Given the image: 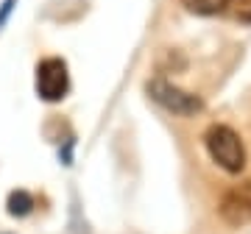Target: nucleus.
Returning <instances> with one entry per match:
<instances>
[{
    "instance_id": "7ed1b4c3",
    "label": "nucleus",
    "mask_w": 251,
    "mask_h": 234,
    "mask_svg": "<svg viewBox=\"0 0 251 234\" xmlns=\"http://www.w3.org/2000/svg\"><path fill=\"white\" fill-rule=\"evenodd\" d=\"M70 90V72L64 59H42L36 64V95L48 103H59Z\"/></svg>"
},
{
    "instance_id": "39448f33",
    "label": "nucleus",
    "mask_w": 251,
    "mask_h": 234,
    "mask_svg": "<svg viewBox=\"0 0 251 234\" xmlns=\"http://www.w3.org/2000/svg\"><path fill=\"white\" fill-rule=\"evenodd\" d=\"M34 195L28 192V189H14L9 195V201H6V209H9L11 217H25L34 212Z\"/></svg>"
},
{
    "instance_id": "20e7f679",
    "label": "nucleus",
    "mask_w": 251,
    "mask_h": 234,
    "mask_svg": "<svg viewBox=\"0 0 251 234\" xmlns=\"http://www.w3.org/2000/svg\"><path fill=\"white\" fill-rule=\"evenodd\" d=\"M221 217H224V223L234 226V229L251 223V195L249 192H240V189L224 195V201H221Z\"/></svg>"
},
{
    "instance_id": "0eeeda50",
    "label": "nucleus",
    "mask_w": 251,
    "mask_h": 234,
    "mask_svg": "<svg viewBox=\"0 0 251 234\" xmlns=\"http://www.w3.org/2000/svg\"><path fill=\"white\" fill-rule=\"evenodd\" d=\"M240 23H251V0H237V9H234Z\"/></svg>"
},
{
    "instance_id": "f257e3e1",
    "label": "nucleus",
    "mask_w": 251,
    "mask_h": 234,
    "mask_svg": "<svg viewBox=\"0 0 251 234\" xmlns=\"http://www.w3.org/2000/svg\"><path fill=\"white\" fill-rule=\"evenodd\" d=\"M204 145L212 162H218L226 173H240L246 167V148H243L240 134L229 126H209L204 134Z\"/></svg>"
},
{
    "instance_id": "423d86ee",
    "label": "nucleus",
    "mask_w": 251,
    "mask_h": 234,
    "mask_svg": "<svg viewBox=\"0 0 251 234\" xmlns=\"http://www.w3.org/2000/svg\"><path fill=\"white\" fill-rule=\"evenodd\" d=\"M184 9L193 11V14H201V17H212V14H221L232 6V0H181Z\"/></svg>"
},
{
    "instance_id": "6e6552de",
    "label": "nucleus",
    "mask_w": 251,
    "mask_h": 234,
    "mask_svg": "<svg viewBox=\"0 0 251 234\" xmlns=\"http://www.w3.org/2000/svg\"><path fill=\"white\" fill-rule=\"evenodd\" d=\"M14 3H17V0H3V3H0V28L6 25V20H9L11 9H14Z\"/></svg>"
},
{
    "instance_id": "f03ea898",
    "label": "nucleus",
    "mask_w": 251,
    "mask_h": 234,
    "mask_svg": "<svg viewBox=\"0 0 251 234\" xmlns=\"http://www.w3.org/2000/svg\"><path fill=\"white\" fill-rule=\"evenodd\" d=\"M145 92L151 95L153 103H159L162 109H168V112H173V115H196V112H201L204 109V100L198 98V95H193V92L181 90V87H176V84L165 81V78H151V81L145 84Z\"/></svg>"
}]
</instances>
